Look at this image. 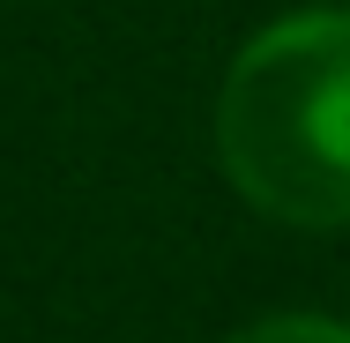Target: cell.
Here are the masks:
<instances>
[{
    "label": "cell",
    "mask_w": 350,
    "mask_h": 343,
    "mask_svg": "<svg viewBox=\"0 0 350 343\" xmlns=\"http://www.w3.org/2000/svg\"><path fill=\"white\" fill-rule=\"evenodd\" d=\"M216 164L231 194L291 231H350V8L269 15L216 82Z\"/></svg>",
    "instance_id": "6da1fadb"
},
{
    "label": "cell",
    "mask_w": 350,
    "mask_h": 343,
    "mask_svg": "<svg viewBox=\"0 0 350 343\" xmlns=\"http://www.w3.org/2000/svg\"><path fill=\"white\" fill-rule=\"evenodd\" d=\"M224 343H350V321L343 314H321V306H276V314L231 329Z\"/></svg>",
    "instance_id": "7a4b0ae2"
}]
</instances>
